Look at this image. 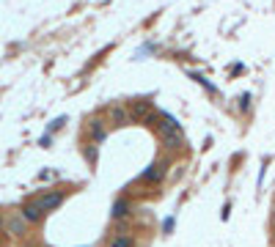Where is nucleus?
<instances>
[{"label": "nucleus", "instance_id": "1", "mask_svg": "<svg viewBox=\"0 0 275 247\" xmlns=\"http://www.w3.org/2000/svg\"><path fill=\"white\" fill-rule=\"evenodd\" d=\"M6 231L11 233V236H25V233H28V222L22 220V214H20V212L11 214V217L6 220Z\"/></svg>", "mask_w": 275, "mask_h": 247}, {"label": "nucleus", "instance_id": "2", "mask_svg": "<svg viewBox=\"0 0 275 247\" xmlns=\"http://www.w3.org/2000/svg\"><path fill=\"white\" fill-rule=\"evenodd\" d=\"M41 206V212H53L58 206L63 203V192H47V195H41V200H36Z\"/></svg>", "mask_w": 275, "mask_h": 247}, {"label": "nucleus", "instance_id": "3", "mask_svg": "<svg viewBox=\"0 0 275 247\" xmlns=\"http://www.w3.org/2000/svg\"><path fill=\"white\" fill-rule=\"evenodd\" d=\"M20 214H22V220H25V222H39L44 212H41V206H39V203H25Z\"/></svg>", "mask_w": 275, "mask_h": 247}, {"label": "nucleus", "instance_id": "4", "mask_svg": "<svg viewBox=\"0 0 275 247\" xmlns=\"http://www.w3.org/2000/svg\"><path fill=\"white\" fill-rule=\"evenodd\" d=\"M149 110H151L149 99H138V102L132 104V118H135V121H143V118L149 116Z\"/></svg>", "mask_w": 275, "mask_h": 247}, {"label": "nucleus", "instance_id": "5", "mask_svg": "<svg viewBox=\"0 0 275 247\" xmlns=\"http://www.w3.org/2000/svg\"><path fill=\"white\" fill-rule=\"evenodd\" d=\"M163 173H165V165L163 162H154L149 171L140 176V181H160V178H163Z\"/></svg>", "mask_w": 275, "mask_h": 247}, {"label": "nucleus", "instance_id": "6", "mask_svg": "<svg viewBox=\"0 0 275 247\" xmlns=\"http://www.w3.org/2000/svg\"><path fill=\"white\" fill-rule=\"evenodd\" d=\"M127 212H130V203H127V200H116V203H113V212H110V217H113V220H121Z\"/></svg>", "mask_w": 275, "mask_h": 247}, {"label": "nucleus", "instance_id": "7", "mask_svg": "<svg viewBox=\"0 0 275 247\" xmlns=\"http://www.w3.org/2000/svg\"><path fill=\"white\" fill-rule=\"evenodd\" d=\"M91 135H94V140H105V124L99 118L91 121Z\"/></svg>", "mask_w": 275, "mask_h": 247}, {"label": "nucleus", "instance_id": "8", "mask_svg": "<svg viewBox=\"0 0 275 247\" xmlns=\"http://www.w3.org/2000/svg\"><path fill=\"white\" fill-rule=\"evenodd\" d=\"M110 121L116 124V126H121V124H127V113L121 107H113L110 110Z\"/></svg>", "mask_w": 275, "mask_h": 247}, {"label": "nucleus", "instance_id": "9", "mask_svg": "<svg viewBox=\"0 0 275 247\" xmlns=\"http://www.w3.org/2000/svg\"><path fill=\"white\" fill-rule=\"evenodd\" d=\"M110 247H135V242H132V236H116V239H110Z\"/></svg>", "mask_w": 275, "mask_h": 247}, {"label": "nucleus", "instance_id": "10", "mask_svg": "<svg viewBox=\"0 0 275 247\" xmlns=\"http://www.w3.org/2000/svg\"><path fill=\"white\" fill-rule=\"evenodd\" d=\"M63 124H66V118H58V121H53V124H50V132H55V129H61Z\"/></svg>", "mask_w": 275, "mask_h": 247}, {"label": "nucleus", "instance_id": "11", "mask_svg": "<svg viewBox=\"0 0 275 247\" xmlns=\"http://www.w3.org/2000/svg\"><path fill=\"white\" fill-rule=\"evenodd\" d=\"M248 102H250V96L245 94V96H242V99H240V107H242V110H248Z\"/></svg>", "mask_w": 275, "mask_h": 247}, {"label": "nucleus", "instance_id": "12", "mask_svg": "<svg viewBox=\"0 0 275 247\" xmlns=\"http://www.w3.org/2000/svg\"><path fill=\"white\" fill-rule=\"evenodd\" d=\"M273 225H275V209H273Z\"/></svg>", "mask_w": 275, "mask_h": 247}]
</instances>
